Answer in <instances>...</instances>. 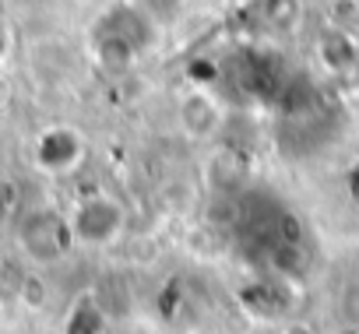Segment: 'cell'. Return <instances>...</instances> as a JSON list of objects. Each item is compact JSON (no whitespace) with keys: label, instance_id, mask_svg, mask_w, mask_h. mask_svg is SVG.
<instances>
[{"label":"cell","instance_id":"obj_11","mask_svg":"<svg viewBox=\"0 0 359 334\" xmlns=\"http://www.w3.org/2000/svg\"><path fill=\"white\" fill-rule=\"evenodd\" d=\"M348 78H352V85H355V92H359V60L352 64V71H348Z\"/></svg>","mask_w":359,"mask_h":334},{"label":"cell","instance_id":"obj_3","mask_svg":"<svg viewBox=\"0 0 359 334\" xmlns=\"http://www.w3.org/2000/svg\"><path fill=\"white\" fill-rule=\"evenodd\" d=\"M85 158V137L74 127H50L36 141V162L46 173H71Z\"/></svg>","mask_w":359,"mask_h":334},{"label":"cell","instance_id":"obj_1","mask_svg":"<svg viewBox=\"0 0 359 334\" xmlns=\"http://www.w3.org/2000/svg\"><path fill=\"white\" fill-rule=\"evenodd\" d=\"M123 222H127L123 208L106 194H92V197L78 201V208L67 218L71 239L78 246H109L113 239H120Z\"/></svg>","mask_w":359,"mask_h":334},{"label":"cell","instance_id":"obj_10","mask_svg":"<svg viewBox=\"0 0 359 334\" xmlns=\"http://www.w3.org/2000/svg\"><path fill=\"white\" fill-rule=\"evenodd\" d=\"M285 334H313V330H310V327H303V323H292Z\"/></svg>","mask_w":359,"mask_h":334},{"label":"cell","instance_id":"obj_2","mask_svg":"<svg viewBox=\"0 0 359 334\" xmlns=\"http://www.w3.org/2000/svg\"><path fill=\"white\" fill-rule=\"evenodd\" d=\"M71 225L57 211H29L18 225V246L29 253L36 264H53L67 253L71 246Z\"/></svg>","mask_w":359,"mask_h":334},{"label":"cell","instance_id":"obj_9","mask_svg":"<svg viewBox=\"0 0 359 334\" xmlns=\"http://www.w3.org/2000/svg\"><path fill=\"white\" fill-rule=\"evenodd\" d=\"M8 53V29H4V22H0V57Z\"/></svg>","mask_w":359,"mask_h":334},{"label":"cell","instance_id":"obj_7","mask_svg":"<svg viewBox=\"0 0 359 334\" xmlns=\"http://www.w3.org/2000/svg\"><path fill=\"white\" fill-rule=\"evenodd\" d=\"M338 316H341V323H359V281L345 285V292L338 299Z\"/></svg>","mask_w":359,"mask_h":334},{"label":"cell","instance_id":"obj_8","mask_svg":"<svg viewBox=\"0 0 359 334\" xmlns=\"http://www.w3.org/2000/svg\"><path fill=\"white\" fill-rule=\"evenodd\" d=\"M331 334H359V323H341V327H334Z\"/></svg>","mask_w":359,"mask_h":334},{"label":"cell","instance_id":"obj_6","mask_svg":"<svg viewBox=\"0 0 359 334\" xmlns=\"http://www.w3.org/2000/svg\"><path fill=\"white\" fill-rule=\"evenodd\" d=\"M268 22L278 29H292L299 18V0H268Z\"/></svg>","mask_w":359,"mask_h":334},{"label":"cell","instance_id":"obj_5","mask_svg":"<svg viewBox=\"0 0 359 334\" xmlns=\"http://www.w3.org/2000/svg\"><path fill=\"white\" fill-rule=\"evenodd\" d=\"M320 57L331 71H352V64L359 60V50L348 39V32H327L320 36Z\"/></svg>","mask_w":359,"mask_h":334},{"label":"cell","instance_id":"obj_4","mask_svg":"<svg viewBox=\"0 0 359 334\" xmlns=\"http://www.w3.org/2000/svg\"><path fill=\"white\" fill-rule=\"evenodd\" d=\"M176 120H180V127H184L187 137H194V141H208V137L219 134L226 113H222V106H219L215 95H208L205 88H194V92H187L184 99H180Z\"/></svg>","mask_w":359,"mask_h":334}]
</instances>
